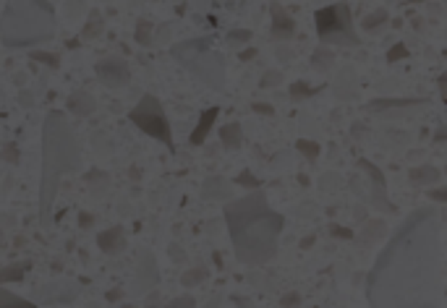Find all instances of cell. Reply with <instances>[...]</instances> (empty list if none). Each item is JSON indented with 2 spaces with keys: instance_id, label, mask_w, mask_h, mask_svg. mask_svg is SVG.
I'll return each mask as SVG.
<instances>
[{
  "instance_id": "obj_38",
  "label": "cell",
  "mask_w": 447,
  "mask_h": 308,
  "mask_svg": "<svg viewBox=\"0 0 447 308\" xmlns=\"http://www.w3.org/2000/svg\"><path fill=\"white\" fill-rule=\"evenodd\" d=\"M437 89H439V97H442V102L447 105V71L439 76V81H437Z\"/></svg>"
},
{
  "instance_id": "obj_12",
  "label": "cell",
  "mask_w": 447,
  "mask_h": 308,
  "mask_svg": "<svg viewBox=\"0 0 447 308\" xmlns=\"http://www.w3.org/2000/svg\"><path fill=\"white\" fill-rule=\"evenodd\" d=\"M79 295L76 285H68L66 279H58V282H50L37 290V298L42 303H74Z\"/></svg>"
},
{
  "instance_id": "obj_32",
  "label": "cell",
  "mask_w": 447,
  "mask_h": 308,
  "mask_svg": "<svg viewBox=\"0 0 447 308\" xmlns=\"http://www.w3.org/2000/svg\"><path fill=\"white\" fill-rule=\"evenodd\" d=\"M165 308H197V298L194 295H178V298H173Z\"/></svg>"
},
{
  "instance_id": "obj_30",
  "label": "cell",
  "mask_w": 447,
  "mask_h": 308,
  "mask_svg": "<svg viewBox=\"0 0 447 308\" xmlns=\"http://www.w3.org/2000/svg\"><path fill=\"white\" fill-rule=\"evenodd\" d=\"M29 58H32V60H40V63H47L50 68H58V63H60V58H58V55L44 53V50H32Z\"/></svg>"
},
{
  "instance_id": "obj_31",
  "label": "cell",
  "mask_w": 447,
  "mask_h": 308,
  "mask_svg": "<svg viewBox=\"0 0 447 308\" xmlns=\"http://www.w3.org/2000/svg\"><path fill=\"white\" fill-rule=\"evenodd\" d=\"M207 277V272L204 269H191V272H186L184 277H181V285L184 287H194V285H199L202 279Z\"/></svg>"
},
{
  "instance_id": "obj_42",
  "label": "cell",
  "mask_w": 447,
  "mask_h": 308,
  "mask_svg": "<svg viewBox=\"0 0 447 308\" xmlns=\"http://www.w3.org/2000/svg\"><path fill=\"white\" fill-rule=\"evenodd\" d=\"M220 303H222V295H220V293H215V295L209 298V303H204L202 308H220Z\"/></svg>"
},
{
  "instance_id": "obj_16",
  "label": "cell",
  "mask_w": 447,
  "mask_h": 308,
  "mask_svg": "<svg viewBox=\"0 0 447 308\" xmlns=\"http://www.w3.org/2000/svg\"><path fill=\"white\" fill-rule=\"evenodd\" d=\"M97 245L105 254H120L126 248V230L123 227H110L97 235Z\"/></svg>"
},
{
  "instance_id": "obj_14",
  "label": "cell",
  "mask_w": 447,
  "mask_h": 308,
  "mask_svg": "<svg viewBox=\"0 0 447 308\" xmlns=\"http://www.w3.org/2000/svg\"><path fill=\"white\" fill-rule=\"evenodd\" d=\"M202 199H215V202H228L230 199V183L222 175H209L202 183Z\"/></svg>"
},
{
  "instance_id": "obj_11",
  "label": "cell",
  "mask_w": 447,
  "mask_h": 308,
  "mask_svg": "<svg viewBox=\"0 0 447 308\" xmlns=\"http://www.w3.org/2000/svg\"><path fill=\"white\" fill-rule=\"evenodd\" d=\"M157 279H160V272H157V261H154L152 251H142L139 254V266H136V285H133V290L139 295H144L157 285Z\"/></svg>"
},
{
  "instance_id": "obj_4",
  "label": "cell",
  "mask_w": 447,
  "mask_h": 308,
  "mask_svg": "<svg viewBox=\"0 0 447 308\" xmlns=\"http://www.w3.org/2000/svg\"><path fill=\"white\" fill-rule=\"evenodd\" d=\"M55 11L47 0H6L0 16V42L6 50L37 47L53 37Z\"/></svg>"
},
{
  "instance_id": "obj_17",
  "label": "cell",
  "mask_w": 447,
  "mask_h": 308,
  "mask_svg": "<svg viewBox=\"0 0 447 308\" xmlns=\"http://www.w3.org/2000/svg\"><path fill=\"white\" fill-rule=\"evenodd\" d=\"M421 105H426V99H374L369 102V110H377L384 115V110H414Z\"/></svg>"
},
{
  "instance_id": "obj_46",
  "label": "cell",
  "mask_w": 447,
  "mask_h": 308,
  "mask_svg": "<svg viewBox=\"0 0 447 308\" xmlns=\"http://www.w3.org/2000/svg\"><path fill=\"white\" fill-rule=\"evenodd\" d=\"M123 308H136V306H131V303H126V306H123Z\"/></svg>"
},
{
  "instance_id": "obj_20",
  "label": "cell",
  "mask_w": 447,
  "mask_h": 308,
  "mask_svg": "<svg viewBox=\"0 0 447 308\" xmlns=\"http://www.w3.org/2000/svg\"><path fill=\"white\" fill-rule=\"evenodd\" d=\"M241 141H243V133H241V123H225V126L220 128V144L230 152H236L241 147Z\"/></svg>"
},
{
  "instance_id": "obj_43",
  "label": "cell",
  "mask_w": 447,
  "mask_h": 308,
  "mask_svg": "<svg viewBox=\"0 0 447 308\" xmlns=\"http://www.w3.org/2000/svg\"><path fill=\"white\" fill-rule=\"evenodd\" d=\"M249 58H257V50H254V47L246 50V53H241V60H249Z\"/></svg>"
},
{
  "instance_id": "obj_18",
  "label": "cell",
  "mask_w": 447,
  "mask_h": 308,
  "mask_svg": "<svg viewBox=\"0 0 447 308\" xmlns=\"http://www.w3.org/2000/svg\"><path fill=\"white\" fill-rule=\"evenodd\" d=\"M408 181L414 186H432V183H439V170L434 165H421V168H411L408 172Z\"/></svg>"
},
{
  "instance_id": "obj_35",
  "label": "cell",
  "mask_w": 447,
  "mask_h": 308,
  "mask_svg": "<svg viewBox=\"0 0 447 308\" xmlns=\"http://www.w3.org/2000/svg\"><path fill=\"white\" fill-rule=\"evenodd\" d=\"M236 183H241V186H246V188H249V186H251V188H259V181H257V178H254V175H251L249 170L241 172V178H238Z\"/></svg>"
},
{
  "instance_id": "obj_13",
  "label": "cell",
  "mask_w": 447,
  "mask_h": 308,
  "mask_svg": "<svg viewBox=\"0 0 447 308\" xmlns=\"http://www.w3.org/2000/svg\"><path fill=\"white\" fill-rule=\"evenodd\" d=\"M97 110V99L92 97V92L87 89H79L74 95L68 97V113H74L76 117H87Z\"/></svg>"
},
{
  "instance_id": "obj_23",
  "label": "cell",
  "mask_w": 447,
  "mask_h": 308,
  "mask_svg": "<svg viewBox=\"0 0 447 308\" xmlns=\"http://www.w3.org/2000/svg\"><path fill=\"white\" fill-rule=\"evenodd\" d=\"M311 65H314V71H330V68L335 65V53L319 47V50H314V55H311Z\"/></svg>"
},
{
  "instance_id": "obj_28",
  "label": "cell",
  "mask_w": 447,
  "mask_h": 308,
  "mask_svg": "<svg viewBox=\"0 0 447 308\" xmlns=\"http://www.w3.org/2000/svg\"><path fill=\"white\" fill-rule=\"evenodd\" d=\"M99 32H102V16H99V11H92L89 24H87V32H84V40H92V37H97Z\"/></svg>"
},
{
  "instance_id": "obj_25",
  "label": "cell",
  "mask_w": 447,
  "mask_h": 308,
  "mask_svg": "<svg viewBox=\"0 0 447 308\" xmlns=\"http://www.w3.org/2000/svg\"><path fill=\"white\" fill-rule=\"evenodd\" d=\"M136 42L142 44V47H149L154 42L152 40V22L149 19H139L136 24Z\"/></svg>"
},
{
  "instance_id": "obj_45",
  "label": "cell",
  "mask_w": 447,
  "mask_h": 308,
  "mask_svg": "<svg viewBox=\"0 0 447 308\" xmlns=\"http://www.w3.org/2000/svg\"><path fill=\"white\" fill-rule=\"evenodd\" d=\"M120 295H123V293H120V290H113V293H108V298H110V300H115V298H120Z\"/></svg>"
},
{
  "instance_id": "obj_27",
  "label": "cell",
  "mask_w": 447,
  "mask_h": 308,
  "mask_svg": "<svg viewBox=\"0 0 447 308\" xmlns=\"http://www.w3.org/2000/svg\"><path fill=\"white\" fill-rule=\"evenodd\" d=\"M295 149H298V152H304L306 160H316V157H319V144H314V141L298 138V141H295Z\"/></svg>"
},
{
  "instance_id": "obj_19",
  "label": "cell",
  "mask_w": 447,
  "mask_h": 308,
  "mask_svg": "<svg viewBox=\"0 0 447 308\" xmlns=\"http://www.w3.org/2000/svg\"><path fill=\"white\" fill-rule=\"evenodd\" d=\"M335 92H338L340 99H353V97L359 95V84H356V79L350 74V68L340 71L338 81H335Z\"/></svg>"
},
{
  "instance_id": "obj_7",
  "label": "cell",
  "mask_w": 447,
  "mask_h": 308,
  "mask_svg": "<svg viewBox=\"0 0 447 308\" xmlns=\"http://www.w3.org/2000/svg\"><path fill=\"white\" fill-rule=\"evenodd\" d=\"M129 120H131L133 126L139 128L142 133L157 138V141H163L165 147L173 152V133H170V123H168L163 102H160L154 95H144L142 99L133 105L131 113H129Z\"/></svg>"
},
{
  "instance_id": "obj_24",
  "label": "cell",
  "mask_w": 447,
  "mask_h": 308,
  "mask_svg": "<svg viewBox=\"0 0 447 308\" xmlns=\"http://www.w3.org/2000/svg\"><path fill=\"white\" fill-rule=\"evenodd\" d=\"M32 266V261H24V264H11L6 266V269H0V282L6 285V282H16V279H22L24 272Z\"/></svg>"
},
{
  "instance_id": "obj_37",
  "label": "cell",
  "mask_w": 447,
  "mask_h": 308,
  "mask_svg": "<svg viewBox=\"0 0 447 308\" xmlns=\"http://www.w3.org/2000/svg\"><path fill=\"white\" fill-rule=\"evenodd\" d=\"M429 199H432V202L447 204V188H432V191H429Z\"/></svg>"
},
{
  "instance_id": "obj_5",
  "label": "cell",
  "mask_w": 447,
  "mask_h": 308,
  "mask_svg": "<svg viewBox=\"0 0 447 308\" xmlns=\"http://www.w3.org/2000/svg\"><path fill=\"white\" fill-rule=\"evenodd\" d=\"M173 58L184 65L188 74H194L215 92L225 89V60L215 50V44L209 37H197V40H186L173 47Z\"/></svg>"
},
{
  "instance_id": "obj_21",
  "label": "cell",
  "mask_w": 447,
  "mask_h": 308,
  "mask_svg": "<svg viewBox=\"0 0 447 308\" xmlns=\"http://www.w3.org/2000/svg\"><path fill=\"white\" fill-rule=\"evenodd\" d=\"M390 22V13H387V8H377V11H371L364 22H361V29L364 32H369V34H374L380 26H384V24Z\"/></svg>"
},
{
  "instance_id": "obj_40",
  "label": "cell",
  "mask_w": 447,
  "mask_h": 308,
  "mask_svg": "<svg viewBox=\"0 0 447 308\" xmlns=\"http://www.w3.org/2000/svg\"><path fill=\"white\" fill-rule=\"evenodd\" d=\"M251 110H257V113H262V115H273V113H275V107L264 105V102H254V105H251Z\"/></svg>"
},
{
  "instance_id": "obj_22",
  "label": "cell",
  "mask_w": 447,
  "mask_h": 308,
  "mask_svg": "<svg viewBox=\"0 0 447 308\" xmlns=\"http://www.w3.org/2000/svg\"><path fill=\"white\" fill-rule=\"evenodd\" d=\"M0 308H37L32 300H24L22 295L11 293L8 287H0Z\"/></svg>"
},
{
  "instance_id": "obj_29",
  "label": "cell",
  "mask_w": 447,
  "mask_h": 308,
  "mask_svg": "<svg viewBox=\"0 0 447 308\" xmlns=\"http://www.w3.org/2000/svg\"><path fill=\"white\" fill-rule=\"evenodd\" d=\"M314 95V89L306 84V81H295L293 86H291V99L293 102H298V99H306V97Z\"/></svg>"
},
{
  "instance_id": "obj_6",
  "label": "cell",
  "mask_w": 447,
  "mask_h": 308,
  "mask_svg": "<svg viewBox=\"0 0 447 308\" xmlns=\"http://www.w3.org/2000/svg\"><path fill=\"white\" fill-rule=\"evenodd\" d=\"M316 37L322 44H335V47H359L361 40L353 29L350 8L346 3H332L314 13Z\"/></svg>"
},
{
  "instance_id": "obj_8",
  "label": "cell",
  "mask_w": 447,
  "mask_h": 308,
  "mask_svg": "<svg viewBox=\"0 0 447 308\" xmlns=\"http://www.w3.org/2000/svg\"><path fill=\"white\" fill-rule=\"evenodd\" d=\"M359 168L366 172V178H369V204L371 206H377L380 212L384 214H395V204L387 199V181H384V172L369 160H359Z\"/></svg>"
},
{
  "instance_id": "obj_39",
  "label": "cell",
  "mask_w": 447,
  "mask_h": 308,
  "mask_svg": "<svg viewBox=\"0 0 447 308\" xmlns=\"http://www.w3.org/2000/svg\"><path fill=\"white\" fill-rule=\"evenodd\" d=\"M298 303H301V295H298V293H288V295L283 298V306L285 308H295Z\"/></svg>"
},
{
  "instance_id": "obj_34",
  "label": "cell",
  "mask_w": 447,
  "mask_h": 308,
  "mask_svg": "<svg viewBox=\"0 0 447 308\" xmlns=\"http://www.w3.org/2000/svg\"><path fill=\"white\" fill-rule=\"evenodd\" d=\"M3 160H6V162H19V152H16V144H11V141H8V144L3 147Z\"/></svg>"
},
{
  "instance_id": "obj_10",
  "label": "cell",
  "mask_w": 447,
  "mask_h": 308,
  "mask_svg": "<svg viewBox=\"0 0 447 308\" xmlns=\"http://www.w3.org/2000/svg\"><path fill=\"white\" fill-rule=\"evenodd\" d=\"M270 37H273L275 42H285V40H293L295 37V19L291 13L285 11L280 3H273V8H270Z\"/></svg>"
},
{
  "instance_id": "obj_36",
  "label": "cell",
  "mask_w": 447,
  "mask_h": 308,
  "mask_svg": "<svg viewBox=\"0 0 447 308\" xmlns=\"http://www.w3.org/2000/svg\"><path fill=\"white\" fill-rule=\"evenodd\" d=\"M405 55H408V50H405V44H395L393 50H390V55H387V60H390V63H395L398 58H405Z\"/></svg>"
},
{
  "instance_id": "obj_33",
  "label": "cell",
  "mask_w": 447,
  "mask_h": 308,
  "mask_svg": "<svg viewBox=\"0 0 447 308\" xmlns=\"http://www.w3.org/2000/svg\"><path fill=\"white\" fill-rule=\"evenodd\" d=\"M280 81H283V74H280V71H267L262 79V89H267V86H277Z\"/></svg>"
},
{
  "instance_id": "obj_44",
  "label": "cell",
  "mask_w": 447,
  "mask_h": 308,
  "mask_svg": "<svg viewBox=\"0 0 447 308\" xmlns=\"http://www.w3.org/2000/svg\"><path fill=\"white\" fill-rule=\"evenodd\" d=\"M79 222H81V227H89V225H92V214H81Z\"/></svg>"
},
{
  "instance_id": "obj_3",
  "label": "cell",
  "mask_w": 447,
  "mask_h": 308,
  "mask_svg": "<svg viewBox=\"0 0 447 308\" xmlns=\"http://www.w3.org/2000/svg\"><path fill=\"white\" fill-rule=\"evenodd\" d=\"M79 170V144L66 113H47L42 126V181H40V220L44 227L53 222V204L60 175Z\"/></svg>"
},
{
  "instance_id": "obj_15",
  "label": "cell",
  "mask_w": 447,
  "mask_h": 308,
  "mask_svg": "<svg viewBox=\"0 0 447 308\" xmlns=\"http://www.w3.org/2000/svg\"><path fill=\"white\" fill-rule=\"evenodd\" d=\"M218 115H220V107H209V110H204L202 115H199V123H197V128L191 131V144L194 147H202L204 141H207V136H209V131H212V126H215V120H218Z\"/></svg>"
},
{
  "instance_id": "obj_26",
  "label": "cell",
  "mask_w": 447,
  "mask_h": 308,
  "mask_svg": "<svg viewBox=\"0 0 447 308\" xmlns=\"http://www.w3.org/2000/svg\"><path fill=\"white\" fill-rule=\"evenodd\" d=\"M249 40H251L249 29H230L228 37H225V42H228L230 47H241V44L249 42Z\"/></svg>"
},
{
  "instance_id": "obj_2",
  "label": "cell",
  "mask_w": 447,
  "mask_h": 308,
  "mask_svg": "<svg viewBox=\"0 0 447 308\" xmlns=\"http://www.w3.org/2000/svg\"><path fill=\"white\" fill-rule=\"evenodd\" d=\"M222 214L228 222L230 243L241 264L262 266L277 256L285 217L270 206L264 191L254 188L249 196L233 199L225 204Z\"/></svg>"
},
{
  "instance_id": "obj_41",
  "label": "cell",
  "mask_w": 447,
  "mask_h": 308,
  "mask_svg": "<svg viewBox=\"0 0 447 308\" xmlns=\"http://www.w3.org/2000/svg\"><path fill=\"white\" fill-rule=\"evenodd\" d=\"M330 233L343 235V238H353V233H350V230H346V227H338V225H332V227H330Z\"/></svg>"
},
{
  "instance_id": "obj_1",
  "label": "cell",
  "mask_w": 447,
  "mask_h": 308,
  "mask_svg": "<svg viewBox=\"0 0 447 308\" xmlns=\"http://www.w3.org/2000/svg\"><path fill=\"white\" fill-rule=\"evenodd\" d=\"M369 308L442 306V248L434 206H418L403 220L366 277Z\"/></svg>"
},
{
  "instance_id": "obj_9",
  "label": "cell",
  "mask_w": 447,
  "mask_h": 308,
  "mask_svg": "<svg viewBox=\"0 0 447 308\" xmlns=\"http://www.w3.org/2000/svg\"><path fill=\"white\" fill-rule=\"evenodd\" d=\"M95 71H97L99 81L105 86H110V89H123V86L129 84V79H131L129 65H126V60H120V58H105V60H99Z\"/></svg>"
}]
</instances>
